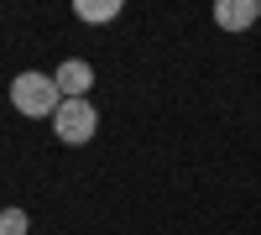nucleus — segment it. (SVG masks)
<instances>
[{
	"label": "nucleus",
	"mask_w": 261,
	"mask_h": 235,
	"mask_svg": "<svg viewBox=\"0 0 261 235\" xmlns=\"http://www.w3.org/2000/svg\"><path fill=\"white\" fill-rule=\"evenodd\" d=\"M0 235H27V209H0Z\"/></svg>",
	"instance_id": "423d86ee"
},
{
	"label": "nucleus",
	"mask_w": 261,
	"mask_h": 235,
	"mask_svg": "<svg viewBox=\"0 0 261 235\" xmlns=\"http://www.w3.org/2000/svg\"><path fill=\"white\" fill-rule=\"evenodd\" d=\"M256 16H261V0H256Z\"/></svg>",
	"instance_id": "0eeeda50"
},
{
	"label": "nucleus",
	"mask_w": 261,
	"mask_h": 235,
	"mask_svg": "<svg viewBox=\"0 0 261 235\" xmlns=\"http://www.w3.org/2000/svg\"><path fill=\"white\" fill-rule=\"evenodd\" d=\"M11 105L21 115H58V105H63V94H58V84H53V73H16L11 79Z\"/></svg>",
	"instance_id": "f257e3e1"
},
{
	"label": "nucleus",
	"mask_w": 261,
	"mask_h": 235,
	"mask_svg": "<svg viewBox=\"0 0 261 235\" xmlns=\"http://www.w3.org/2000/svg\"><path fill=\"white\" fill-rule=\"evenodd\" d=\"M94 125H99V115H94L89 99H63L58 115H53V131H58L63 146H84V141L94 136Z\"/></svg>",
	"instance_id": "f03ea898"
},
{
	"label": "nucleus",
	"mask_w": 261,
	"mask_h": 235,
	"mask_svg": "<svg viewBox=\"0 0 261 235\" xmlns=\"http://www.w3.org/2000/svg\"><path fill=\"white\" fill-rule=\"evenodd\" d=\"M251 21H261L256 0H220V6H214V27H225V32H246Z\"/></svg>",
	"instance_id": "20e7f679"
},
{
	"label": "nucleus",
	"mask_w": 261,
	"mask_h": 235,
	"mask_svg": "<svg viewBox=\"0 0 261 235\" xmlns=\"http://www.w3.org/2000/svg\"><path fill=\"white\" fill-rule=\"evenodd\" d=\"M53 84H58L63 99H89V89H94V68H89L84 58H68V63L53 73Z\"/></svg>",
	"instance_id": "7ed1b4c3"
},
{
	"label": "nucleus",
	"mask_w": 261,
	"mask_h": 235,
	"mask_svg": "<svg viewBox=\"0 0 261 235\" xmlns=\"http://www.w3.org/2000/svg\"><path fill=\"white\" fill-rule=\"evenodd\" d=\"M79 21H94V27H99V21H115L120 16V0H79Z\"/></svg>",
	"instance_id": "39448f33"
}]
</instances>
